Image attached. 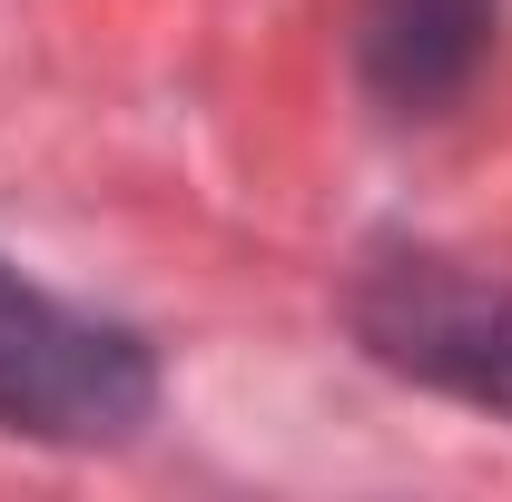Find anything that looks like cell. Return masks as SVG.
Instances as JSON below:
<instances>
[{
    "label": "cell",
    "instance_id": "cell-1",
    "mask_svg": "<svg viewBox=\"0 0 512 502\" xmlns=\"http://www.w3.org/2000/svg\"><path fill=\"white\" fill-rule=\"evenodd\" d=\"M158 365L148 345L99 315L40 296L20 266H0V424L50 443H119L148 424Z\"/></svg>",
    "mask_w": 512,
    "mask_h": 502
},
{
    "label": "cell",
    "instance_id": "cell-3",
    "mask_svg": "<svg viewBox=\"0 0 512 502\" xmlns=\"http://www.w3.org/2000/svg\"><path fill=\"white\" fill-rule=\"evenodd\" d=\"M503 0H375L365 10V89L394 119H434L473 89Z\"/></svg>",
    "mask_w": 512,
    "mask_h": 502
},
{
    "label": "cell",
    "instance_id": "cell-2",
    "mask_svg": "<svg viewBox=\"0 0 512 502\" xmlns=\"http://www.w3.org/2000/svg\"><path fill=\"white\" fill-rule=\"evenodd\" d=\"M355 335L394 375L463 394L483 414H512V286L463 276L444 256H384L355 286Z\"/></svg>",
    "mask_w": 512,
    "mask_h": 502
}]
</instances>
